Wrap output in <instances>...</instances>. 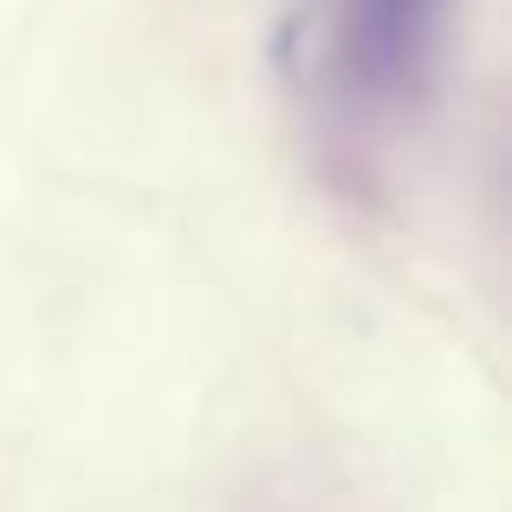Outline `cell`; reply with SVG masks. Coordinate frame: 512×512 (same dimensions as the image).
Listing matches in <instances>:
<instances>
[{"label":"cell","instance_id":"6da1fadb","mask_svg":"<svg viewBox=\"0 0 512 512\" xmlns=\"http://www.w3.org/2000/svg\"><path fill=\"white\" fill-rule=\"evenodd\" d=\"M428 26H435V0H357L350 46H357L363 78L383 91L415 85L428 59Z\"/></svg>","mask_w":512,"mask_h":512}]
</instances>
